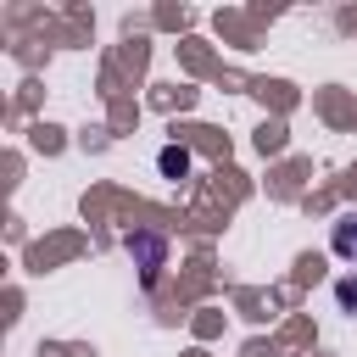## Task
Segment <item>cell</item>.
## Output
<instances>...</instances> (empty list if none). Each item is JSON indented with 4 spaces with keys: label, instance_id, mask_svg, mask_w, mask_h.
Here are the masks:
<instances>
[{
    "label": "cell",
    "instance_id": "obj_1",
    "mask_svg": "<svg viewBox=\"0 0 357 357\" xmlns=\"http://www.w3.org/2000/svg\"><path fill=\"white\" fill-rule=\"evenodd\" d=\"M329 245H335V257H340V262H357V212H340V218H335Z\"/></svg>",
    "mask_w": 357,
    "mask_h": 357
},
{
    "label": "cell",
    "instance_id": "obj_2",
    "mask_svg": "<svg viewBox=\"0 0 357 357\" xmlns=\"http://www.w3.org/2000/svg\"><path fill=\"white\" fill-rule=\"evenodd\" d=\"M156 167H162L167 178H184V173H190V151H184V145H162V156H156Z\"/></svg>",
    "mask_w": 357,
    "mask_h": 357
},
{
    "label": "cell",
    "instance_id": "obj_3",
    "mask_svg": "<svg viewBox=\"0 0 357 357\" xmlns=\"http://www.w3.org/2000/svg\"><path fill=\"white\" fill-rule=\"evenodd\" d=\"M335 307L340 312H357V273H340L335 279Z\"/></svg>",
    "mask_w": 357,
    "mask_h": 357
},
{
    "label": "cell",
    "instance_id": "obj_4",
    "mask_svg": "<svg viewBox=\"0 0 357 357\" xmlns=\"http://www.w3.org/2000/svg\"><path fill=\"white\" fill-rule=\"evenodd\" d=\"M128 251H145V262H151V279H156V262H162V240H134V234H128Z\"/></svg>",
    "mask_w": 357,
    "mask_h": 357
}]
</instances>
